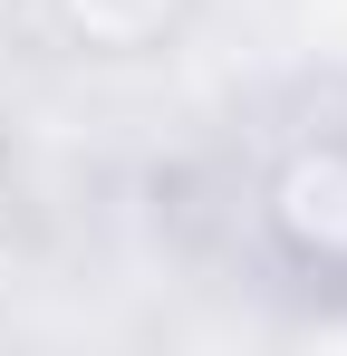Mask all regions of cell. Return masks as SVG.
<instances>
[{
	"label": "cell",
	"instance_id": "cell-1",
	"mask_svg": "<svg viewBox=\"0 0 347 356\" xmlns=\"http://www.w3.org/2000/svg\"><path fill=\"white\" fill-rule=\"evenodd\" d=\"M270 232H280L289 260L347 270V135L299 145L280 174H270Z\"/></svg>",
	"mask_w": 347,
	"mask_h": 356
},
{
	"label": "cell",
	"instance_id": "cell-2",
	"mask_svg": "<svg viewBox=\"0 0 347 356\" xmlns=\"http://www.w3.org/2000/svg\"><path fill=\"white\" fill-rule=\"evenodd\" d=\"M49 19L77 49H97V58H145V49L183 39L193 0H49Z\"/></svg>",
	"mask_w": 347,
	"mask_h": 356
},
{
	"label": "cell",
	"instance_id": "cell-3",
	"mask_svg": "<svg viewBox=\"0 0 347 356\" xmlns=\"http://www.w3.org/2000/svg\"><path fill=\"white\" fill-rule=\"evenodd\" d=\"M10 222H20V174H10V154H0V241H10Z\"/></svg>",
	"mask_w": 347,
	"mask_h": 356
}]
</instances>
